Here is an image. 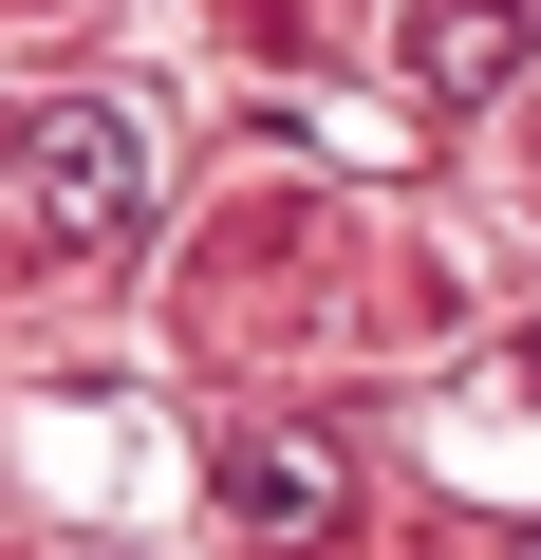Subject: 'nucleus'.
<instances>
[{
  "label": "nucleus",
  "instance_id": "nucleus-1",
  "mask_svg": "<svg viewBox=\"0 0 541 560\" xmlns=\"http://www.w3.org/2000/svg\"><path fill=\"white\" fill-rule=\"evenodd\" d=\"M0 206H20V243H38V261H94V243H131V224H150V131L75 94V113H38L20 150H0Z\"/></svg>",
  "mask_w": 541,
  "mask_h": 560
},
{
  "label": "nucleus",
  "instance_id": "nucleus-2",
  "mask_svg": "<svg viewBox=\"0 0 541 560\" xmlns=\"http://www.w3.org/2000/svg\"><path fill=\"white\" fill-rule=\"evenodd\" d=\"M224 523H243V541H318V523H337V448H318V430L224 448Z\"/></svg>",
  "mask_w": 541,
  "mask_h": 560
},
{
  "label": "nucleus",
  "instance_id": "nucleus-3",
  "mask_svg": "<svg viewBox=\"0 0 541 560\" xmlns=\"http://www.w3.org/2000/svg\"><path fill=\"white\" fill-rule=\"evenodd\" d=\"M504 57H522V0H430V20H411V75L430 94H485Z\"/></svg>",
  "mask_w": 541,
  "mask_h": 560
},
{
  "label": "nucleus",
  "instance_id": "nucleus-4",
  "mask_svg": "<svg viewBox=\"0 0 541 560\" xmlns=\"http://www.w3.org/2000/svg\"><path fill=\"white\" fill-rule=\"evenodd\" d=\"M522 560H541V541H522Z\"/></svg>",
  "mask_w": 541,
  "mask_h": 560
}]
</instances>
